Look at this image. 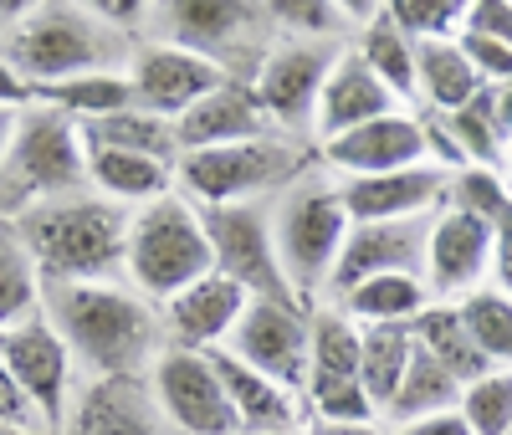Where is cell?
<instances>
[{"mask_svg": "<svg viewBox=\"0 0 512 435\" xmlns=\"http://www.w3.org/2000/svg\"><path fill=\"white\" fill-rule=\"evenodd\" d=\"M41 318L62 333L82 379H149L154 359L164 354L159 308L123 277L47 282Z\"/></svg>", "mask_w": 512, "mask_h": 435, "instance_id": "1", "label": "cell"}, {"mask_svg": "<svg viewBox=\"0 0 512 435\" xmlns=\"http://www.w3.org/2000/svg\"><path fill=\"white\" fill-rule=\"evenodd\" d=\"M134 210L103 200L98 190H72L36 200L11 215L31 261L47 282H108L123 277V246Z\"/></svg>", "mask_w": 512, "mask_h": 435, "instance_id": "2", "label": "cell"}, {"mask_svg": "<svg viewBox=\"0 0 512 435\" xmlns=\"http://www.w3.org/2000/svg\"><path fill=\"white\" fill-rule=\"evenodd\" d=\"M0 52L16 62V72L31 82V93H41V87H57L82 72L128 67L134 41L118 36L93 6H77V0H26L21 21L0 36Z\"/></svg>", "mask_w": 512, "mask_h": 435, "instance_id": "3", "label": "cell"}, {"mask_svg": "<svg viewBox=\"0 0 512 435\" xmlns=\"http://www.w3.org/2000/svg\"><path fill=\"white\" fill-rule=\"evenodd\" d=\"M267 215H272V246H277L287 287L297 292V302L318 308L354 226L344 210V190H338V180L323 164H313L277 200H267Z\"/></svg>", "mask_w": 512, "mask_h": 435, "instance_id": "4", "label": "cell"}, {"mask_svg": "<svg viewBox=\"0 0 512 435\" xmlns=\"http://www.w3.org/2000/svg\"><path fill=\"white\" fill-rule=\"evenodd\" d=\"M149 36L205 57L231 82H251L267 52L282 41L272 0H164V6H154Z\"/></svg>", "mask_w": 512, "mask_h": 435, "instance_id": "5", "label": "cell"}, {"mask_svg": "<svg viewBox=\"0 0 512 435\" xmlns=\"http://www.w3.org/2000/svg\"><path fill=\"white\" fill-rule=\"evenodd\" d=\"M216 272V251H210L200 205L185 200L180 190L164 195L128 221V246H123V282L144 292L154 308L180 297L200 277Z\"/></svg>", "mask_w": 512, "mask_h": 435, "instance_id": "6", "label": "cell"}, {"mask_svg": "<svg viewBox=\"0 0 512 435\" xmlns=\"http://www.w3.org/2000/svg\"><path fill=\"white\" fill-rule=\"evenodd\" d=\"M313 164H318V149L313 144L267 134V139L231 144V149L185 154L175 164V185L200 210H216V205H267V200H277L297 180V174L313 169Z\"/></svg>", "mask_w": 512, "mask_h": 435, "instance_id": "7", "label": "cell"}, {"mask_svg": "<svg viewBox=\"0 0 512 435\" xmlns=\"http://www.w3.org/2000/svg\"><path fill=\"white\" fill-rule=\"evenodd\" d=\"M72 190H88V139H82V128L47 103L21 108L6 164H0V215L11 221L16 210Z\"/></svg>", "mask_w": 512, "mask_h": 435, "instance_id": "8", "label": "cell"}, {"mask_svg": "<svg viewBox=\"0 0 512 435\" xmlns=\"http://www.w3.org/2000/svg\"><path fill=\"white\" fill-rule=\"evenodd\" d=\"M226 354L303 400V384L313 374V308L297 297H251Z\"/></svg>", "mask_w": 512, "mask_h": 435, "instance_id": "9", "label": "cell"}, {"mask_svg": "<svg viewBox=\"0 0 512 435\" xmlns=\"http://www.w3.org/2000/svg\"><path fill=\"white\" fill-rule=\"evenodd\" d=\"M338 52H344V47L297 41V36H282L277 47L267 52L262 72L251 77V93H256V103L267 108V118H272V128H277L282 139L313 144L318 98H323V82H328Z\"/></svg>", "mask_w": 512, "mask_h": 435, "instance_id": "10", "label": "cell"}, {"mask_svg": "<svg viewBox=\"0 0 512 435\" xmlns=\"http://www.w3.org/2000/svg\"><path fill=\"white\" fill-rule=\"evenodd\" d=\"M154 405L175 435H241L236 410L226 400V384L216 374L210 354H185V348H164L149 369Z\"/></svg>", "mask_w": 512, "mask_h": 435, "instance_id": "11", "label": "cell"}, {"mask_svg": "<svg viewBox=\"0 0 512 435\" xmlns=\"http://www.w3.org/2000/svg\"><path fill=\"white\" fill-rule=\"evenodd\" d=\"M200 221L210 251H216V272L231 277L246 297H297L282 277L267 205H216V210H200Z\"/></svg>", "mask_w": 512, "mask_h": 435, "instance_id": "12", "label": "cell"}, {"mask_svg": "<svg viewBox=\"0 0 512 435\" xmlns=\"http://www.w3.org/2000/svg\"><path fill=\"white\" fill-rule=\"evenodd\" d=\"M318 164L333 180H374V174H395L431 164V139H425L420 108H395L374 123H359L349 134L318 144Z\"/></svg>", "mask_w": 512, "mask_h": 435, "instance_id": "13", "label": "cell"}, {"mask_svg": "<svg viewBox=\"0 0 512 435\" xmlns=\"http://www.w3.org/2000/svg\"><path fill=\"white\" fill-rule=\"evenodd\" d=\"M492 246L497 231L487 215H472L461 205H441L431 221V246H425V287L431 302H461L492 282Z\"/></svg>", "mask_w": 512, "mask_h": 435, "instance_id": "14", "label": "cell"}, {"mask_svg": "<svg viewBox=\"0 0 512 435\" xmlns=\"http://www.w3.org/2000/svg\"><path fill=\"white\" fill-rule=\"evenodd\" d=\"M0 364L11 369V379L26 389V400L36 405V415L47 420V430L57 435L67 405H72V389H77V364L67 354L62 333L47 323V318H31L21 328H6L0 333Z\"/></svg>", "mask_w": 512, "mask_h": 435, "instance_id": "15", "label": "cell"}, {"mask_svg": "<svg viewBox=\"0 0 512 435\" xmlns=\"http://www.w3.org/2000/svg\"><path fill=\"white\" fill-rule=\"evenodd\" d=\"M436 221V215H431ZM431 221H354L349 226V241H344V256L328 277V292L318 308L338 302L344 292H354L359 282L369 277H420L425 282V246H431Z\"/></svg>", "mask_w": 512, "mask_h": 435, "instance_id": "16", "label": "cell"}, {"mask_svg": "<svg viewBox=\"0 0 512 435\" xmlns=\"http://www.w3.org/2000/svg\"><path fill=\"white\" fill-rule=\"evenodd\" d=\"M128 82H134V103L144 113L175 123L180 113H190L200 98H210L231 77L216 72L205 57L149 36V41H139V47H134V57H128Z\"/></svg>", "mask_w": 512, "mask_h": 435, "instance_id": "17", "label": "cell"}, {"mask_svg": "<svg viewBox=\"0 0 512 435\" xmlns=\"http://www.w3.org/2000/svg\"><path fill=\"white\" fill-rule=\"evenodd\" d=\"M57 435H175L164 425L149 379H77Z\"/></svg>", "mask_w": 512, "mask_h": 435, "instance_id": "18", "label": "cell"}, {"mask_svg": "<svg viewBox=\"0 0 512 435\" xmlns=\"http://www.w3.org/2000/svg\"><path fill=\"white\" fill-rule=\"evenodd\" d=\"M246 292L210 272L195 287H185L180 297H169L159 308V328H164V348H185V354H216V348L231 343L241 313H246Z\"/></svg>", "mask_w": 512, "mask_h": 435, "instance_id": "19", "label": "cell"}, {"mask_svg": "<svg viewBox=\"0 0 512 435\" xmlns=\"http://www.w3.org/2000/svg\"><path fill=\"white\" fill-rule=\"evenodd\" d=\"M338 190H344L349 221H431L446 205L451 174L441 164H415L374 180H338Z\"/></svg>", "mask_w": 512, "mask_h": 435, "instance_id": "20", "label": "cell"}, {"mask_svg": "<svg viewBox=\"0 0 512 435\" xmlns=\"http://www.w3.org/2000/svg\"><path fill=\"white\" fill-rule=\"evenodd\" d=\"M277 134L267 108L256 103L251 82H221L210 98H200L190 113L175 118V144L180 159L200 154V149H231V144H251V139H267Z\"/></svg>", "mask_w": 512, "mask_h": 435, "instance_id": "21", "label": "cell"}, {"mask_svg": "<svg viewBox=\"0 0 512 435\" xmlns=\"http://www.w3.org/2000/svg\"><path fill=\"white\" fill-rule=\"evenodd\" d=\"M395 108H405V103L354 57V47H344L338 62H333V72H328V82H323V98H318L313 149L338 139V134H349V128H359V123H374L384 113H395Z\"/></svg>", "mask_w": 512, "mask_h": 435, "instance_id": "22", "label": "cell"}, {"mask_svg": "<svg viewBox=\"0 0 512 435\" xmlns=\"http://www.w3.org/2000/svg\"><path fill=\"white\" fill-rule=\"evenodd\" d=\"M216 374L226 384V400L236 410V425L241 435H267V430H303V400L292 395V389H282L277 379L256 374L251 364H241L236 354H226V348H216Z\"/></svg>", "mask_w": 512, "mask_h": 435, "instance_id": "23", "label": "cell"}, {"mask_svg": "<svg viewBox=\"0 0 512 435\" xmlns=\"http://www.w3.org/2000/svg\"><path fill=\"white\" fill-rule=\"evenodd\" d=\"M88 190L123 210H144L164 195H175V164L149 159V154H123V149H93L88 144Z\"/></svg>", "mask_w": 512, "mask_h": 435, "instance_id": "24", "label": "cell"}, {"mask_svg": "<svg viewBox=\"0 0 512 435\" xmlns=\"http://www.w3.org/2000/svg\"><path fill=\"white\" fill-rule=\"evenodd\" d=\"M477 67L466 62L461 41H420L415 47V108L420 113H456L461 103H472L482 93Z\"/></svg>", "mask_w": 512, "mask_h": 435, "instance_id": "25", "label": "cell"}, {"mask_svg": "<svg viewBox=\"0 0 512 435\" xmlns=\"http://www.w3.org/2000/svg\"><path fill=\"white\" fill-rule=\"evenodd\" d=\"M354 57L390 87V93L415 108V41L395 26L390 6H369L359 31H354Z\"/></svg>", "mask_w": 512, "mask_h": 435, "instance_id": "26", "label": "cell"}, {"mask_svg": "<svg viewBox=\"0 0 512 435\" xmlns=\"http://www.w3.org/2000/svg\"><path fill=\"white\" fill-rule=\"evenodd\" d=\"M328 308H338L344 318H354L359 328H410L425 308H431V287H425L420 277H369L359 282L354 292H344L338 302H328Z\"/></svg>", "mask_w": 512, "mask_h": 435, "instance_id": "27", "label": "cell"}, {"mask_svg": "<svg viewBox=\"0 0 512 435\" xmlns=\"http://www.w3.org/2000/svg\"><path fill=\"white\" fill-rule=\"evenodd\" d=\"M31 103H47V108L67 113L77 128L103 123V118L128 113V108H139V103H134V82H128V67L67 77V82H57V87H41V93H36Z\"/></svg>", "mask_w": 512, "mask_h": 435, "instance_id": "28", "label": "cell"}, {"mask_svg": "<svg viewBox=\"0 0 512 435\" xmlns=\"http://www.w3.org/2000/svg\"><path fill=\"white\" fill-rule=\"evenodd\" d=\"M410 333H415V348H425V354H431L441 369H451L461 384H472L492 369L482 359V348L472 343V333H466L456 302H431V308L410 323Z\"/></svg>", "mask_w": 512, "mask_h": 435, "instance_id": "29", "label": "cell"}, {"mask_svg": "<svg viewBox=\"0 0 512 435\" xmlns=\"http://www.w3.org/2000/svg\"><path fill=\"white\" fill-rule=\"evenodd\" d=\"M41 297H47V277L31 261L21 231L0 215V333L31 323L41 313Z\"/></svg>", "mask_w": 512, "mask_h": 435, "instance_id": "30", "label": "cell"}, {"mask_svg": "<svg viewBox=\"0 0 512 435\" xmlns=\"http://www.w3.org/2000/svg\"><path fill=\"white\" fill-rule=\"evenodd\" d=\"M461 389L466 384L451 369H441L425 348H415V359H410V369H405V379L395 389V400H390V410H384V425H410V420L446 415V410H456Z\"/></svg>", "mask_w": 512, "mask_h": 435, "instance_id": "31", "label": "cell"}, {"mask_svg": "<svg viewBox=\"0 0 512 435\" xmlns=\"http://www.w3.org/2000/svg\"><path fill=\"white\" fill-rule=\"evenodd\" d=\"M82 139H88L93 149H123V154H149V159H164V164H180L175 123L154 118L144 108H128V113H113L103 123H88Z\"/></svg>", "mask_w": 512, "mask_h": 435, "instance_id": "32", "label": "cell"}, {"mask_svg": "<svg viewBox=\"0 0 512 435\" xmlns=\"http://www.w3.org/2000/svg\"><path fill=\"white\" fill-rule=\"evenodd\" d=\"M410 359H415V333L410 328H364L359 384H364V395L374 400L379 420H384V410H390V400H395V389H400Z\"/></svg>", "mask_w": 512, "mask_h": 435, "instance_id": "33", "label": "cell"}, {"mask_svg": "<svg viewBox=\"0 0 512 435\" xmlns=\"http://www.w3.org/2000/svg\"><path fill=\"white\" fill-rule=\"evenodd\" d=\"M374 420H379V410L364 395L359 374H308V384H303V425H374Z\"/></svg>", "mask_w": 512, "mask_h": 435, "instance_id": "34", "label": "cell"}, {"mask_svg": "<svg viewBox=\"0 0 512 435\" xmlns=\"http://www.w3.org/2000/svg\"><path fill=\"white\" fill-rule=\"evenodd\" d=\"M456 308H461V323L472 333V343L482 348V359L492 369H512V297L487 282L472 297H461Z\"/></svg>", "mask_w": 512, "mask_h": 435, "instance_id": "35", "label": "cell"}, {"mask_svg": "<svg viewBox=\"0 0 512 435\" xmlns=\"http://www.w3.org/2000/svg\"><path fill=\"white\" fill-rule=\"evenodd\" d=\"M456 415L472 425V435H512V369H487L456 400Z\"/></svg>", "mask_w": 512, "mask_h": 435, "instance_id": "36", "label": "cell"}, {"mask_svg": "<svg viewBox=\"0 0 512 435\" xmlns=\"http://www.w3.org/2000/svg\"><path fill=\"white\" fill-rule=\"evenodd\" d=\"M364 328L338 308H313V374H359Z\"/></svg>", "mask_w": 512, "mask_h": 435, "instance_id": "37", "label": "cell"}, {"mask_svg": "<svg viewBox=\"0 0 512 435\" xmlns=\"http://www.w3.org/2000/svg\"><path fill=\"white\" fill-rule=\"evenodd\" d=\"M384 6L415 47L420 41H451L466 16V0H384Z\"/></svg>", "mask_w": 512, "mask_h": 435, "instance_id": "38", "label": "cell"}, {"mask_svg": "<svg viewBox=\"0 0 512 435\" xmlns=\"http://www.w3.org/2000/svg\"><path fill=\"white\" fill-rule=\"evenodd\" d=\"M466 62L477 67L482 82H512V47L507 41H492V36H477V31H456Z\"/></svg>", "mask_w": 512, "mask_h": 435, "instance_id": "39", "label": "cell"}, {"mask_svg": "<svg viewBox=\"0 0 512 435\" xmlns=\"http://www.w3.org/2000/svg\"><path fill=\"white\" fill-rule=\"evenodd\" d=\"M0 425H11V430H31V435H52L47 420L36 415V405L26 400V389L11 379V369L0 364Z\"/></svg>", "mask_w": 512, "mask_h": 435, "instance_id": "40", "label": "cell"}, {"mask_svg": "<svg viewBox=\"0 0 512 435\" xmlns=\"http://www.w3.org/2000/svg\"><path fill=\"white\" fill-rule=\"evenodd\" d=\"M461 31H477V36H492V41L512 47V0H466Z\"/></svg>", "mask_w": 512, "mask_h": 435, "instance_id": "41", "label": "cell"}, {"mask_svg": "<svg viewBox=\"0 0 512 435\" xmlns=\"http://www.w3.org/2000/svg\"><path fill=\"white\" fill-rule=\"evenodd\" d=\"M492 231H497V246H492V287L512 297V200L497 210Z\"/></svg>", "mask_w": 512, "mask_h": 435, "instance_id": "42", "label": "cell"}, {"mask_svg": "<svg viewBox=\"0 0 512 435\" xmlns=\"http://www.w3.org/2000/svg\"><path fill=\"white\" fill-rule=\"evenodd\" d=\"M31 82L16 72V62L0 52V108H11V113H21V108H31Z\"/></svg>", "mask_w": 512, "mask_h": 435, "instance_id": "43", "label": "cell"}, {"mask_svg": "<svg viewBox=\"0 0 512 435\" xmlns=\"http://www.w3.org/2000/svg\"><path fill=\"white\" fill-rule=\"evenodd\" d=\"M390 435H472V425H466L456 410L446 415H431V420H410V425H384Z\"/></svg>", "mask_w": 512, "mask_h": 435, "instance_id": "44", "label": "cell"}, {"mask_svg": "<svg viewBox=\"0 0 512 435\" xmlns=\"http://www.w3.org/2000/svg\"><path fill=\"white\" fill-rule=\"evenodd\" d=\"M303 430H308V435H390L379 420H374V425H303Z\"/></svg>", "mask_w": 512, "mask_h": 435, "instance_id": "45", "label": "cell"}, {"mask_svg": "<svg viewBox=\"0 0 512 435\" xmlns=\"http://www.w3.org/2000/svg\"><path fill=\"white\" fill-rule=\"evenodd\" d=\"M11 134H16V113L0 108V164H6V149H11Z\"/></svg>", "mask_w": 512, "mask_h": 435, "instance_id": "46", "label": "cell"}, {"mask_svg": "<svg viewBox=\"0 0 512 435\" xmlns=\"http://www.w3.org/2000/svg\"><path fill=\"white\" fill-rule=\"evenodd\" d=\"M0 435H31V430H11V425H0Z\"/></svg>", "mask_w": 512, "mask_h": 435, "instance_id": "47", "label": "cell"}, {"mask_svg": "<svg viewBox=\"0 0 512 435\" xmlns=\"http://www.w3.org/2000/svg\"><path fill=\"white\" fill-rule=\"evenodd\" d=\"M267 435H308V430H267Z\"/></svg>", "mask_w": 512, "mask_h": 435, "instance_id": "48", "label": "cell"}]
</instances>
